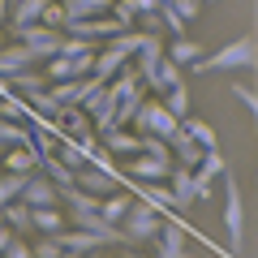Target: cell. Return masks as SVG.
<instances>
[{"mask_svg":"<svg viewBox=\"0 0 258 258\" xmlns=\"http://www.w3.org/2000/svg\"><path fill=\"white\" fill-rule=\"evenodd\" d=\"M26 176H30V172H9V168L0 172V211H5L13 198H22V185H26Z\"/></svg>","mask_w":258,"mask_h":258,"instance_id":"obj_25","label":"cell"},{"mask_svg":"<svg viewBox=\"0 0 258 258\" xmlns=\"http://www.w3.org/2000/svg\"><path fill=\"white\" fill-rule=\"evenodd\" d=\"M39 172H47V176H52L56 185H60V189H64V185H74V181H78V172H74L69 164H64V159L56 155V151H52V155H43V164H39Z\"/></svg>","mask_w":258,"mask_h":258,"instance_id":"obj_24","label":"cell"},{"mask_svg":"<svg viewBox=\"0 0 258 258\" xmlns=\"http://www.w3.org/2000/svg\"><path fill=\"white\" fill-rule=\"evenodd\" d=\"M30 254H35V258H64V245L56 237H43V232H39V241L30 245Z\"/></svg>","mask_w":258,"mask_h":258,"instance_id":"obj_29","label":"cell"},{"mask_svg":"<svg viewBox=\"0 0 258 258\" xmlns=\"http://www.w3.org/2000/svg\"><path fill=\"white\" fill-rule=\"evenodd\" d=\"M43 9H47V0H13L9 5V35L30 26V22H43Z\"/></svg>","mask_w":258,"mask_h":258,"instance_id":"obj_15","label":"cell"},{"mask_svg":"<svg viewBox=\"0 0 258 258\" xmlns=\"http://www.w3.org/2000/svg\"><path fill=\"white\" fill-rule=\"evenodd\" d=\"M0 224H5V220H0Z\"/></svg>","mask_w":258,"mask_h":258,"instance_id":"obj_38","label":"cell"},{"mask_svg":"<svg viewBox=\"0 0 258 258\" xmlns=\"http://www.w3.org/2000/svg\"><path fill=\"white\" fill-rule=\"evenodd\" d=\"M120 228H125L129 245H147V241H155L159 228H164V211H159L155 203H147V198H138V203L129 207V215H125Z\"/></svg>","mask_w":258,"mask_h":258,"instance_id":"obj_2","label":"cell"},{"mask_svg":"<svg viewBox=\"0 0 258 258\" xmlns=\"http://www.w3.org/2000/svg\"><path fill=\"white\" fill-rule=\"evenodd\" d=\"M56 155H60L64 164H69V168L78 172V168H82L86 159H91V151H86V147H82L78 138H64V134H60V147H56Z\"/></svg>","mask_w":258,"mask_h":258,"instance_id":"obj_26","label":"cell"},{"mask_svg":"<svg viewBox=\"0 0 258 258\" xmlns=\"http://www.w3.org/2000/svg\"><path fill=\"white\" fill-rule=\"evenodd\" d=\"M64 9H69V22H82V18L112 13V0H64Z\"/></svg>","mask_w":258,"mask_h":258,"instance_id":"obj_23","label":"cell"},{"mask_svg":"<svg viewBox=\"0 0 258 258\" xmlns=\"http://www.w3.org/2000/svg\"><path fill=\"white\" fill-rule=\"evenodd\" d=\"M39 164H43V155L35 151V142L9 147V151H5V159H0V168H9V172H39Z\"/></svg>","mask_w":258,"mask_h":258,"instance_id":"obj_14","label":"cell"},{"mask_svg":"<svg viewBox=\"0 0 258 258\" xmlns=\"http://www.w3.org/2000/svg\"><path fill=\"white\" fill-rule=\"evenodd\" d=\"M129 5H134V9H138V18H142V13H155L164 0H129Z\"/></svg>","mask_w":258,"mask_h":258,"instance_id":"obj_34","label":"cell"},{"mask_svg":"<svg viewBox=\"0 0 258 258\" xmlns=\"http://www.w3.org/2000/svg\"><path fill=\"white\" fill-rule=\"evenodd\" d=\"M138 30H147V35H159V30H168V22H164V13H142L138 18Z\"/></svg>","mask_w":258,"mask_h":258,"instance_id":"obj_31","label":"cell"},{"mask_svg":"<svg viewBox=\"0 0 258 258\" xmlns=\"http://www.w3.org/2000/svg\"><path fill=\"white\" fill-rule=\"evenodd\" d=\"M43 22H47V26H56V30H64V26H69V9H64V0H47Z\"/></svg>","mask_w":258,"mask_h":258,"instance_id":"obj_30","label":"cell"},{"mask_svg":"<svg viewBox=\"0 0 258 258\" xmlns=\"http://www.w3.org/2000/svg\"><path fill=\"white\" fill-rule=\"evenodd\" d=\"M176 82H181V64H176V60H172V56H168V52H164V60H159V64H155V74H151V78H147V91H155V95H164V91H168V86H176Z\"/></svg>","mask_w":258,"mask_h":258,"instance_id":"obj_17","label":"cell"},{"mask_svg":"<svg viewBox=\"0 0 258 258\" xmlns=\"http://www.w3.org/2000/svg\"><path fill=\"white\" fill-rule=\"evenodd\" d=\"M129 60H134V47L120 43V35H116V39H112V43L103 47L99 56H95V69H91V74H95V78H103V82H112V78H116Z\"/></svg>","mask_w":258,"mask_h":258,"instance_id":"obj_6","label":"cell"},{"mask_svg":"<svg viewBox=\"0 0 258 258\" xmlns=\"http://www.w3.org/2000/svg\"><path fill=\"white\" fill-rule=\"evenodd\" d=\"M9 241H13V228H9V224H0V254L9 249Z\"/></svg>","mask_w":258,"mask_h":258,"instance_id":"obj_36","label":"cell"},{"mask_svg":"<svg viewBox=\"0 0 258 258\" xmlns=\"http://www.w3.org/2000/svg\"><path fill=\"white\" fill-rule=\"evenodd\" d=\"M185 241H189V228H185L181 220H164V228H159V237H155V254L159 258H181Z\"/></svg>","mask_w":258,"mask_h":258,"instance_id":"obj_12","label":"cell"},{"mask_svg":"<svg viewBox=\"0 0 258 258\" xmlns=\"http://www.w3.org/2000/svg\"><path fill=\"white\" fill-rule=\"evenodd\" d=\"M168 185H172L176 207H181V211H189V207L198 203V176H194V168L176 164V168H172V176H168Z\"/></svg>","mask_w":258,"mask_h":258,"instance_id":"obj_13","label":"cell"},{"mask_svg":"<svg viewBox=\"0 0 258 258\" xmlns=\"http://www.w3.org/2000/svg\"><path fill=\"white\" fill-rule=\"evenodd\" d=\"M22 203H30V207H64L60 203V185H56L47 172H30L26 176V185H22Z\"/></svg>","mask_w":258,"mask_h":258,"instance_id":"obj_7","label":"cell"},{"mask_svg":"<svg viewBox=\"0 0 258 258\" xmlns=\"http://www.w3.org/2000/svg\"><path fill=\"white\" fill-rule=\"evenodd\" d=\"M30 134H35V125H30V120H9V116H0V147H5V151L30 142Z\"/></svg>","mask_w":258,"mask_h":258,"instance_id":"obj_19","label":"cell"},{"mask_svg":"<svg viewBox=\"0 0 258 258\" xmlns=\"http://www.w3.org/2000/svg\"><path fill=\"white\" fill-rule=\"evenodd\" d=\"M78 185H82V189H91V194H112V189H120V172L116 168H99L95 164V159H86L82 168H78Z\"/></svg>","mask_w":258,"mask_h":258,"instance_id":"obj_8","label":"cell"},{"mask_svg":"<svg viewBox=\"0 0 258 258\" xmlns=\"http://www.w3.org/2000/svg\"><path fill=\"white\" fill-rule=\"evenodd\" d=\"M254 64H258V43L249 35H241V39H232L228 47L203 56V60L194 64V74H228V69H254Z\"/></svg>","mask_w":258,"mask_h":258,"instance_id":"obj_1","label":"cell"},{"mask_svg":"<svg viewBox=\"0 0 258 258\" xmlns=\"http://www.w3.org/2000/svg\"><path fill=\"white\" fill-rule=\"evenodd\" d=\"M9 86L18 95H35V91H43V86H52V82H47V74L39 69V64H30V69H22V74L9 78Z\"/></svg>","mask_w":258,"mask_h":258,"instance_id":"obj_22","label":"cell"},{"mask_svg":"<svg viewBox=\"0 0 258 258\" xmlns=\"http://www.w3.org/2000/svg\"><path fill=\"white\" fill-rule=\"evenodd\" d=\"M224 228H228L232 254L245 249V203H241V189L228 172H224Z\"/></svg>","mask_w":258,"mask_h":258,"instance_id":"obj_4","label":"cell"},{"mask_svg":"<svg viewBox=\"0 0 258 258\" xmlns=\"http://www.w3.org/2000/svg\"><path fill=\"white\" fill-rule=\"evenodd\" d=\"M13 39H22V43H30V47L39 52V60H47V56H56V52H60V43H64V30L47 26V22H30V26L13 30Z\"/></svg>","mask_w":258,"mask_h":258,"instance_id":"obj_5","label":"cell"},{"mask_svg":"<svg viewBox=\"0 0 258 258\" xmlns=\"http://www.w3.org/2000/svg\"><path fill=\"white\" fill-rule=\"evenodd\" d=\"M168 56H172V60L181 64V69H194V64L203 60L207 52H203V47H198V43H194V39H181V35H176L172 43H168Z\"/></svg>","mask_w":258,"mask_h":258,"instance_id":"obj_20","label":"cell"},{"mask_svg":"<svg viewBox=\"0 0 258 258\" xmlns=\"http://www.w3.org/2000/svg\"><path fill=\"white\" fill-rule=\"evenodd\" d=\"M181 125H185V129H189V138H198V142H203V147H207V151H211V147H215V129H211V125H207V120H194V116H185V120H181Z\"/></svg>","mask_w":258,"mask_h":258,"instance_id":"obj_28","label":"cell"},{"mask_svg":"<svg viewBox=\"0 0 258 258\" xmlns=\"http://www.w3.org/2000/svg\"><path fill=\"white\" fill-rule=\"evenodd\" d=\"M172 5H176V13H181L185 22H194V18H198V9H203V0H172Z\"/></svg>","mask_w":258,"mask_h":258,"instance_id":"obj_33","label":"cell"},{"mask_svg":"<svg viewBox=\"0 0 258 258\" xmlns=\"http://www.w3.org/2000/svg\"><path fill=\"white\" fill-rule=\"evenodd\" d=\"M134 129H138V134H159V138H172L176 129H181V116H176V112H168L164 99H142L138 116H134Z\"/></svg>","mask_w":258,"mask_h":258,"instance_id":"obj_3","label":"cell"},{"mask_svg":"<svg viewBox=\"0 0 258 258\" xmlns=\"http://www.w3.org/2000/svg\"><path fill=\"white\" fill-rule=\"evenodd\" d=\"M30 211H35V232H43V237H56L69 224L64 207H30Z\"/></svg>","mask_w":258,"mask_h":258,"instance_id":"obj_18","label":"cell"},{"mask_svg":"<svg viewBox=\"0 0 258 258\" xmlns=\"http://www.w3.org/2000/svg\"><path fill=\"white\" fill-rule=\"evenodd\" d=\"M99 142H103V151H108V155H138V151H142V134H138L134 125L108 129V134H99Z\"/></svg>","mask_w":258,"mask_h":258,"instance_id":"obj_11","label":"cell"},{"mask_svg":"<svg viewBox=\"0 0 258 258\" xmlns=\"http://www.w3.org/2000/svg\"><path fill=\"white\" fill-rule=\"evenodd\" d=\"M232 95H237V99L249 108V116H258V95L249 91V86H241V82H237V86H232Z\"/></svg>","mask_w":258,"mask_h":258,"instance_id":"obj_32","label":"cell"},{"mask_svg":"<svg viewBox=\"0 0 258 258\" xmlns=\"http://www.w3.org/2000/svg\"><path fill=\"white\" fill-rule=\"evenodd\" d=\"M142 185V198H147V203H155L159 207V211H172V207H176V194H172V185H168V181H138Z\"/></svg>","mask_w":258,"mask_h":258,"instance_id":"obj_21","label":"cell"},{"mask_svg":"<svg viewBox=\"0 0 258 258\" xmlns=\"http://www.w3.org/2000/svg\"><path fill=\"white\" fill-rule=\"evenodd\" d=\"M0 220L9 224L13 232H22V237H30V232H35V211H30V203H22V198H13V203L0 211Z\"/></svg>","mask_w":258,"mask_h":258,"instance_id":"obj_16","label":"cell"},{"mask_svg":"<svg viewBox=\"0 0 258 258\" xmlns=\"http://www.w3.org/2000/svg\"><path fill=\"white\" fill-rule=\"evenodd\" d=\"M56 241L64 245V254H99V249H108V237H99V232L91 228H60L56 232Z\"/></svg>","mask_w":258,"mask_h":258,"instance_id":"obj_9","label":"cell"},{"mask_svg":"<svg viewBox=\"0 0 258 258\" xmlns=\"http://www.w3.org/2000/svg\"><path fill=\"white\" fill-rule=\"evenodd\" d=\"M176 168V159H159V155H147V151H138L134 155V164H129V176L134 181H168Z\"/></svg>","mask_w":258,"mask_h":258,"instance_id":"obj_10","label":"cell"},{"mask_svg":"<svg viewBox=\"0 0 258 258\" xmlns=\"http://www.w3.org/2000/svg\"><path fill=\"white\" fill-rule=\"evenodd\" d=\"M159 99L168 103V112H176V116H189V91H185V82H176V86H168L164 95H159Z\"/></svg>","mask_w":258,"mask_h":258,"instance_id":"obj_27","label":"cell"},{"mask_svg":"<svg viewBox=\"0 0 258 258\" xmlns=\"http://www.w3.org/2000/svg\"><path fill=\"white\" fill-rule=\"evenodd\" d=\"M0 159H5V147H0Z\"/></svg>","mask_w":258,"mask_h":258,"instance_id":"obj_37","label":"cell"},{"mask_svg":"<svg viewBox=\"0 0 258 258\" xmlns=\"http://www.w3.org/2000/svg\"><path fill=\"white\" fill-rule=\"evenodd\" d=\"M9 5L13 0H0V43H5V26H9Z\"/></svg>","mask_w":258,"mask_h":258,"instance_id":"obj_35","label":"cell"}]
</instances>
